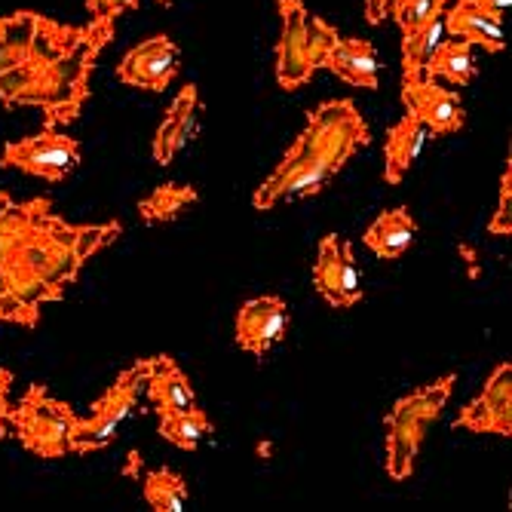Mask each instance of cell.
I'll list each match as a JSON object with an SVG mask.
<instances>
[{"label": "cell", "instance_id": "cell-10", "mask_svg": "<svg viewBox=\"0 0 512 512\" xmlns=\"http://www.w3.org/2000/svg\"><path fill=\"white\" fill-rule=\"evenodd\" d=\"M279 19H283V34L276 43V80L286 92L301 89L313 77V65L307 56V7L301 0H276Z\"/></svg>", "mask_w": 512, "mask_h": 512}, {"label": "cell", "instance_id": "cell-9", "mask_svg": "<svg viewBox=\"0 0 512 512\" xmlns=\"http://www.w3.org/2000/svg\"><path fill=\"white\" fill-rule=\"evenodd\" d=\"M457 427L473 433H494L506 439L512 436V365L509 362H500L485 381L482 393L460 408Z\"/></svg>", "mask_w": 512, "mask_h": 512}, {"label": "cell", "instance_id": "cell-17", "mask_svg": "<svg viewBox=\"0 0 512 512\" xmlns=\"http://www.w3.org/2000/svg\"><path fill=\"white\" fill-rule=\"evenodd\" d=\"M427 138H430V129L411 111L399 123L390 126L387 142H384V181L387 184H399L411 172L414 160L421 157L427 145Z\"/></svg>", "mask_w": 512, "mask_h": 512}, {"label": "cell", "instance_id": "cell-7", "mask_svg": "<svg viewBox=\"0 0 512 512\" xmlns=\"http://www.w3.org/2000/svg\"><path fill=\"white\" fill-rule=\"evenodd\" d=\"M77 163H80L77 138L59 132L56 126H46L37 135L10 142L4 148V157H0V166L37 175L43 181H65L77 169Z\"/></svg>", "mask_w": 512, "mask_h": 512}, {"label": "cell", "instance_id": "cell-19", "mask_svg": "<svg viewBox=\"0 0 512 512\" xmlns=\"http://www.w3.org/2000/svg\"><path fill=\"white\" fill-rule=\"evenodd\" d=\"M414 234H417V224L408 215V209H387L384 215H378L375 221H371V227L365 230L362 240L378 258L393 261L411 249Z\"/></svg>", "mask_w": 512, "mask_h": 512}, {"label": "cell", "instance_id": "cell-33", "mask_svg": "<svg viewBox=\"0 0 512 512\" xmlns=\"http://www.w3.org/2000/svg\"><path fill=\"white\" fill-rule=\"evenodd\" d=\"M463 4H470L473 10H479L482 16H488L491 22H500L503 25V16L509 10L512 0H463Z\"/></svg>", "mask_w": 512, "mask_h": 512}, {"label": "cell", "instance_id": "cell-14", "mask_svg": "<svg viewBox=\"0 0 512 512\" xmlns=\"http://www.w3.org/2000/svg\"><path fill=\"white\" fill-rule=\"evenodd\" d=\"M148 399L157 411V417L163 414H175V411H188L197 405V393L188 381V375L175 365V359L169 356H154L148 359Z\"/></svg>", "mask_w": 512, "mask_h": 512}, {"label": "cell", "instance_id": "cell-28", "mask_svg": "<svg viewBox=\"0 0 512 512\" xmlns=\"http://www.w3.org/2000/svg\"><path fill=\"white\" fill-rule=\"evenodd\" d=\"M120 237V221L111 224H86L77 227V255L80 261H89L99 249H105L108 243H114Z\"/></svg>", "mask_w": 512, "mask_h": 512}, {"label": "cell", "instance_id": "cell-34", "mask_svg": "<svg viewBox=\"0 0 512 512\" xmlns=\"http://www.w3.org/2000/svg\"><path fill=\"white\" fill-rule=\"evenodd\" d=\"M365 4V19L371 25H381L390 16V0H362Z\"/></svg>", "mask_w": 512, "mask_h": 512}, {"label": "cell", "instance_id": "cell-35", "mask_svg": "<svg viewBox=\"0 0 512 512\" xmlns=\"http://www.w3.org/2000/svg\"><path fill=\"white\" fill-rule=\"evenodd\" d=\"M10 206H13V200H10V197H7L4 191H0V215H4V212H7Z\"/></svg>", "mask_w": 512, "mask_h": 512}, {"label": "cell", "instance_id": "cell-21", "mask_svg": "<svg viewBox=\"0 0 512 512\" xmlns=\"http://www.w3.org/2000/svg\"><path fill=\"white\" fill-rule=\"evenodd\" d=\"M37 19L40 16L31 10L0 16V74H7L10 68H16L28 59Z\"/></svg>", "mask_w": 512, "mask_h": 512}, {"label": "cell", "instance_id": "cell-8", "mask_svg": "<svg viewBox=\"0 0 512 512\" xmlns=\"http://www.w3.org/2000/svg\"><path fill=\"white\" fill-rule=\"evenodd\" d=\"M313 283L319 295L338 310H347L362 301L359 270L353 261V246L341 237H325L319 243V255L313 264Z\"/></svg>", "mask_w": 512, "mask_h": 512}, {"label": "cell", "instance_id": "cell-15", "mask_svg": "<svg viewBox=\"0 0 512 512\" xmlns=\"http://www.w3.org/2000/svg\"><path fill=\"white\" fill-rule=\"evenodd\" d=\"M197 105H200V92L194 83L184 86L175 102L169 105L160 129H157V138H154V160L160 166L172 163L175 154L188 145V138L194 135V123H197Z\"/></svg>", "mask_w": 512, "mask_h": 512}, {"label": "cell", "instance_id": "cell-31", "mask_svg": "<svg viewBox=\"0 0 512 512\" xmlns=\"http://www.w3.org/2000/svg\"><path fill=\"white\" fill-rule=\"evenodd\" d=\"M135 7H138V0H86V10H89L92 19H102V16L117 19V16H123L126 10H135Z\"/></svg>", "mask_w": 512, "mask_h": 512}, {"label": "cell", "instance_id": "cell-11", "mask_svg": "<svg viewBox=\"0 0 512 512\" xmlns=\"http://www.w3.org/2000/svg\"><path fill=\"white\" fill-rule=\"evenodd\" d=\"M402 102L433 135H451L467 126V111H463L460 96L436 80L421 77L414 83H402Z\"/></svg>", "mask_w": 512, "mask_h": 512}, {"label": "cell", "instance_id": "cell-5", "mask_svg": "<svg viewBox=\"0 0 512 512\" xmlns=\"http://www.w3.org/2000/svg\"><path fill=\"white\" fill-rule=\"evenodd\" d=\"M74 417L68 402L53 399L43 384H31L16 408H10V430L34 457L56 460L71 451Z\"/></svg>", "mask_w": 512, "mask_h": 512}, {"label": "cell", "instance_id": "cell-23", "mask_svg": "<svg viewBox=\"0 0 512 512\" xmlns=\"http://www.w3.org/2000/svg\"><path fill=\"white\" fill-rule=\"evenodd\" d=\"M442 40V16L421 25L411 34H402V83H414L424 77V65Z\"/></svg>", "mask_w": 512, "mask_h": 512}, {"label": "cell", "instance_id": "cell-2", "mask_svg": "<svg viewBox=\"0 0 512 512\" xmlns=\"http://www.w3.org/2000/svg\"><path fill=\"white\" fill-rule=\"evenodd\" d=\"M362 145H368V126L350 99L319 105L307 117L295 145L255 191L252 206L258 212H270L283 200L319 194Z\"/></svg>", "mask_w": 512, "mask_h": 512}, {"label": "cell", "instance_id": "cell-20", "mask_svg": "<svg viewBox=\"0 0 512 512\" xmlns=\"http://www.w3.org/2000/svg\"><path fill=\"white\" fill-rule=\"evenodd\" d=\"M479 68H476V59H473V43L467 40H439V46L433 50V56L427 59L424 65V77L427 80H445L448 86H470L476 80Z\"/></svg>", "mask_w": 512, "mask_h": 512}, {"label": "cell", "instance_id": "cell-1", "mask_svg": "<svg viewBox=\"0 0 512 512\" xmlns=\"http://www.w3.org/2000/svg\"><path fill=\"white\" fill-rule=\"evenodd\" d=\"M83 261L77 255V227L40 197L13 203L0 215V279L4 289L31 307L59 301Z\"/></svg>", "mask_w": 512, "mask_h": 512}, {"label": "cell", "instance_id": "cell-27", "mask_svg": "<svg viewBox=\"0 0 512 512\" xmlns=\"http://www.w3.org/2000/svg\"><path fill=\"white\" fill-rule=\"evenodd\" d=\"M338 28L329 25L325 19L319 16H307V56H310V65L313 68H322V59L325 53L332 50V46L338 43Z\"/></svg>", "mask_w": 512, "mask_h": 512}, {"label": "cell", "instance_id": "cell-6", "mask_svg": "<svg viewBox=\"0 0 512 512\" xmlns=\"http://www.w3.org/2000/svg\"><path fill=\"white\" fill-rule=\"evenodd\" d=\"M148 381V359L135 362L132 368L120 371V378L96 399L89 417H74L71 427V451L77 454H89L99 451L105 445H111L117 439L120 424L129 417V411L138 402V393H142Z\"/></svg>", "mask_w": 512, "mask_h": 512}, {"label": "cell", "instance_id": "cell-24", "mask_svg": "<svg viewBox=\"0 0 512 512\" xmlns=\"http://www.w3.org/2000/svg\"><path fill=\"white\" fill-rule=\"evenodd\" d=\"M209 433H212V421H209V414L197 405L188 411H175V414L160 417V436L181 451H197V445Z\"/></svg>", "mask_w": 512, "mask_h": 512}, {"label": "cell", "instance_id": "cell-18", "mask_svg": "<svg viewBox=\"0 0 512 512\" xmlns=\"http://www.w3.org/2000/svg\"><path fill=\"white\" fill-rule=\"evenodd\" d=\"M442 31L448 37L467 40L473 46H482L485 53H503L506 50V34L500 22H491L488 16H482L479 10H473L463 0H454L451 7H445L442 13Z\"/></svg>", "mask_w": 512, "mask_h": 512}, {"label": "cell", "instance_id": "cell-22", "mask_svg": "<svg viewBox=\"0 0 512 512\" xmlns=\"http://www.w3.org/2000/svg\"><path fill=\"white\" fill-rule=\"evenodd\" d=\"M197 188L191 184H160L142 203H138V215L145 224H166L175 221L184 209L197 203Z\"/></svg>", "mask_w": 512, "mask_h": 512}, {"label": "cell", "instance_id": "cell-26", "mask_svg": "<svg viewBox=\"0 0 512 512\" xmlns=\"http://www.w3.org/2000/svg\"><path fill=\"white\" fill-rule=\"evenodd\" d=\"M448 7V0H396L390 16L396 19V25L402 28V34H411L421 25L439 19Z\"/></svg>", "mask_w": 512, "mask_h": 512}, {"label": "cell", "instance_id": "cell-36", "mask_svg": "<svg viewBox=\"0 0 512 512\" xmlns=\"http://www.w3.org/2000/svg\"><path fill=\"white\" fill-rule=\"evenodd\" d=\"M157 4H169V0H157Z\"/></svg>", "mask_w": 512, "mask_h": 512}, {"label": "cell", "instance_id": "cell-12", "mask_svg": "<svg viewBox=\"0 0 512 512\" xmlns=\"http://www.w3.org/2000/svg\"><path fill=\"white\" fill-rule=\"evenodd\" d=\"M175 74H178V46L166 34L132 46L117 65V77L123 83L151 92H163Z\"/></svg>", "mask_w": 512, "mask_h": 512}, {"label": "cell", "instance_id": "cell-30", "mask_svg": "<svg viewBox=\"0 0 512 512\" xmlns=\"http://www.w3.org/2000/svg\"><path fill=\"white\" fill-rule=\"evenodd\" d=\"M37 319H40L37 307L25 304L7 289H0V322H16V325H25V329H34Z\"/></svg>", "mask_w": 512, "mask_h": 512}, {"label": "cell", "instance_id": "cell-25", "mask_svg": "<svg viewBox=\"0 0 512 512\" xmlns=\"http://www.w3.org/2000/svg\"><path fill=\"white\" fill-rule=\"evenodd\" d=\"M145 500L154 512H181L188 503V485L172 470H154L145 479Z\"/></svg>", "mask_w": 512, "mask_h": 512}, {"label": "cell", "instance_id": "cell-37", "mask_svg": "<svg viewBox=\"0 0 512 512\" xmlns=\"http://www.w3.org/2000/svg\"><path fill=\"white\" fill-rule=\"evenodd\" d=\"M0 289H4V279H0Z\"/></svg>", "mask_w": 512, "mask_h": 512}, {"label": "cell", "instance_id": "cell-4", "mask_svg": "<svg viewBox=\"0 0 512 512\" xmlns=\"http://www.w3.org/2000/svg\"><path fill=\"white\" fill-rule=\"evenodd\" d=\"M454 390V375H445L421 390H414L402 396L390 414L384 417V430H387V473L396 482L411 479L417 454L427 439V430L439 421L442 408L448 405Z\"/></svg>", "mask_w": 512, "mask_h": 512}, {"label": "cell", "instance_id": "cell-3", "mask_svg": "<svg viewBox=\"0 0 512 512\" xmlns=\"http://www.w3.org/2000/svg\"><path fill=\"white\" fill-rule=\"evenodd\" d=\"M114 22L117 19H89V25L77 28V37L71 40L68 50L43 71L34 108H43L46 126H65L77 120L86 96H89V77L96 68L99 53L114 37Z\"/></svg>", "mask_w": 512, "mask_h": 512}, {"label": "cell", "instance_id": "cell-16", "mask_svg": "<svg viewBox=\"0 0 512 512\" xmlns=\"http://www.w3.org/2000/svg\"><path fill=\"white\" fill-rule=\"evenodd\" d=\"M322 68L359 89H378V53L362 37H338V43L325 53Z\"/></svg>", "mask_w": 512, "mask_h": 512}, {"label": "cell", "instance_id": "cell-13", "mask_svg": "<svg viewBox=\"0 0 512 512\" xmlns=\"http://www.w3.org/2000/svg\"><path fill=\"white\" fill-rule=\"evenodd\" d=\"M289 332V307L283 298L264 295L252 298L237 313V347L264 356L273 344H279Z\"/></svg>", "mask_w": 512, "mask_h": 512}, {"label": "cell", "instance_id": "cell-29", "mask_svg": "<svg viewBox=\"0 0 512 512\" xmlns=\"http://www.w3.org/2000/svg\"><path fill=\"white\" fill-rule=\"evenodd\" d=\"M488 230L494 237H509L512 234V163L506 160L503 178H500V200H497V212L488 224Z\"/></svg>", "mask_w": 512, "mask_h": 512}, {"label": "cell", "instance_id": "cell-32", "mask_svg": "<svg viewBox=\"0 0 512 512\" xmlns=\"http://www.w3.org/2000/svg\"><path fill=\"white\" fill-rule=\"evenodd\" d=\"M10 384H13V375L7 368H0V439L13 436L10 430Z\"/></svg>", "mask_w": 512, "mask_h": 512}]
</instances>
